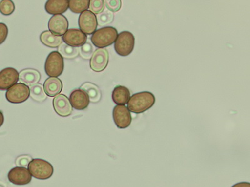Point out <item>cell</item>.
<instances>
[{"instance_id": "5b68a950", "label": "cell", "mask_w": 250, "mask_h": 187, "mask_svg": "<svg viewBox=\"0 0 250 187\" xmlns=\"http://www.w3.org/2000/svg\"><path fill=\"white\" fill-rule=\"evenodd\" d=\"M63 57L58 51H53L47 57L44 70L50 77H59L64 70Z\"/></svg>"}, {"instance_id": "1f68e13d", "label": "cell", "mask_w": 250, "mask_h": 187, "mask_svg": "<svg viewBox=\"0 0 250 187\" xmlns=\"http://www.w3.org/2000/svg\"><path fill=\"white\" fill-rule=\"evenodd\" d=\"M4 115L3 112L1 111H0V127H1V126L3 125L4 123Z\"/></svg>"}, {"instance_id": "8992f818", "label": "cell", "mask_w": 250, "mask_h": 187, "mask_svg": "<svg viewBox=\"0 0 250 187\" xmlns=\"http://www.w3.org/2000/svg\"><path fill=\"white\" fill-rule=\"evenodd\" d=\"M30 89L28 86L19 83L14 84L6 91V99L12 104H21L30 97Z\"/></svg>"}, {"instance_id": "484cf974", "label": "cell", "mask_w": 250, "mask_h": 187, "mask_svg": "<svg viewBox=\"0 0 250 187\" xmlns=\"http://www.w3.org/2000/svg\"><path fill=\"white\" fill-rule=\"evenodd\" d=\"M15 10L14 3L10 0H3L0 2V12L1 14L8 16L12 15Z\"/></svg>"}, {"instance_id": "83f0119b", "label": "cell", "mask_w": 250, "mask_h": 187, "mask_svg": "<svg viewBox=\"0 0 250 187\" xmlns=\"http://www.w3.org/2000/svg\"><path fill=\"white\" fill-rule=\"evenodd\" d=\"M80 54L84 59H91L93 54V47L89 42H86L80 48Z\"/></svg>"}, {"instance_id": "d4e9b609", "label": "cell", "mask_w": 250, "mask_h": 187, "mask_svg": "<svg viewBox=\"0 0 250 187\" xmlns=\"http://www.w3.org/2000/svg\"><path fill=\"white\" fill-rule=\"evenodd\" d=\"M97 18L98 24L100 26H105L112 23L114 20V15L113 12L106 10L100 13Z\"/></svg>"}, {"instance_id": "7a4b0ae2", "label": "cell", "mask_w": 250, "mask_h": 187, "mask_svg": "<svg viewBox=\"0 0 250 187\" xmlns=\"http://www.w3.org/2000/svg\"><path fill=\"white\" fill-rule=\"evenodd\" d=\"M117 29L113 26H106L96 30L91 37V42L99 48H104L115 43L118 37Z\"/></svg>"}, {"instance_id": "6da1fadb", "label": "cell", "mask_w": 250, "mask_h": 187, "mask_svg": "<svg viewBox=\"0 0 250 187\" xmlns=\"http://www.w3.org/2000/svg\"><path fill=\"white\" fill-rule=\"evenodd\" d=\"M155 102V97L152 93L139 92L131 96L128 102V108L131 112L140 114L152 107Z\"/></svg>"}, {"instance_id": "cb8c5ba5", "label": "cell", "mask_w": 250, "mask_h": 187, "mask_svg": "<svg viewBox=\"0 0 250 187\" xmlns=\"http://www.w3.org/2000/svg\"><path fill=\"white\" fill-rule=\"evenodd\" d=\"M60 55L63 58L68 59H75L79 55L78 49L73 46L68 45L66 43H62L59 47V51Z\"/></svg>"}, {"instance_id": "4fadbf2b", "label": "cell", "mask_w": 250, "mask_h": 187, "mask_svg": "<svg viewBox=\"0 0 250 187\" xmlns=\"http://www.w3.org/2000/svg\"><path fill=\"white\" fill-rule=\"evenodd\" d=\"M19 73L16 69L8 67L0 72V90H6L17 84Z\"/></svg>"}, {"instance_id": "9a60e30c", "label": "cell", "mask_w": 250, "mask_h": 187, "mask_svg": "<svg viewBox=\"0 0 250 187\" xmlns=\"http://www.w3.org/2000/svg\"><path fill=\"white\" fill-rule=\"evenodd\" d=\"M70 102L73 108L78 110H84L90 103L88 95L81 89H77L71 92Z\"/></svg>"}, {"instance_id": "4dcf8cb0", "label": "cell", "mask_w": 250, "mask_h": 187, "mask_svg": "<svg viewBox=\"0 0 250 187\" xmlns=\"http://www.w3.org/2000/svg\"><path fill=\"white\" fill-rule=\"evenodd\" d=\"M231 187H250V184L249 182H240V183L234 185Z\"/></svg>"}, {"instance_id": "d6986e66", "label": "cell", "mask_w": 250, "mask_h": 187, "mask_svg": "<svg viewBox=\"0 0 250 187\" xmlns=\"http://www.w3.org/2000/svg\"><path fill=\"white\" fill-rule=\"evenodd\" d=\"M130 97V92L128 88L118 85L114 88L112 99L117 105H125L128 104Z\"/></svg>"}, {"instance_id": "5bb4252c", "label": "cell", "mask_w": 250, "mask_h": 187, "mask_svg": "<svg viewBox=\"0 0 250 187\" xmlns=\"http://www.w3.org/2000/svg\"><path fill=\"white\" fill-rule=\"evenodd\" d=\"M62 39L68 45L77 48L86 43L87 35L78 29L71 28L67 31Z\"/></svg>"}, {"instance_id": "7402d4cb", "label": "cell", "mask_w": 250, "mask_h": 187, "mask_svg": "<svg viewBox=\"0 0 250 187\" xmlns=\"http://www.w3.org/2000/svg\"><path fill=\"white\" fill-rule=\"evenodd\" d=\"M30 97L32 100L37 102H43L47 99L46 95L44 92L43 86L42 84L37 83L31 86Z\"/></svg>"}, {"instance_id": "30bf717a", "label": "cell", "mask_w": 250, "mask_h": 187, "mask_svg": "<svg viewBox=\"0 0 250 187\" xmlns=\"http://www.w3.org/2000/svg\"><path fill=\"white\" fill-rule=\"evenodd\" d=\"M8 179L13 184L17 186H25L30 183L32 176L28 169L22 166H16L9 171Z\"/></svg>"}, {"instance_id": "8fae6325", "label": "cell", "mask_w": 250, "mask_h": 187, "mask_svg": "<svg viewBox=\"0 0 250 187\" xmlns=\"http://www.w3.org/2000/svg\"><path fill=\"white\" fill-rule=\"evenodd\" d=\"M68 20L62 15H53L48 21V28L50 32L56 36L64 35L68 31Z\"/></svg>"}, {"instance_id": "ba28073f", "label": "cell", "mask_w": 250, "mask_h": 187, "mask_svg": "<svg viewBox=\"0 0 250 187\" xmlns=\"http://www.w3.org/2000/svg\"><path fill=\"white\" fill-rule=\"evenodd\" d=\"M113 118L117 127L125 129L129 127L132 121L130 111L125 105H117L113 108Z\"/></svg>"}, {"instance_id": "603a6c76", "label": "cell", "mask_w": 250, "mask_h": 187, "mask_svg": "<svg viewBox=\"0 0 250 187\" xmlns=\"http://www.w3.org/2000/svg\"><path fill=\"white\" fill-rule=\"evenodd\" d=\"M90 0H71L69 1V8L75 13H82L88 10Z\"/></svg>"}, {"instance_id": "4316f807", "label": "cell", "mask_w": 250, "mask_h": 187, "mask_svg": "<svg viewBox=\"0 0 250 187\" xmlns=\"http://www.w3.org/2000/svg\"><path fill=\"white\" fill-rule=\"evenodd\" d=\"M91 12L95 15H98L104 12V0H91L90 6Z\"/></svg>"}, {"instance_id": "ac0fdd59", "label": "cell", "mask_w": 250, "mask_h": 187, "mask_svg": "<svg viewBox=\"0 0 250 187\" xmlns=\"http://www.w3.org/2000/svg\"><path fill=\"white\" fill-rule=\"evenodd\" d=\"M44 92L50 97H56L62 92V80L57 77L47 79L43 84Z\"/></svg>"}, {"instance_id": "44dd1931", "label": "cell", "mask_w": 250, "mask_h": 187, "mask_svg": "<svg viewBox=\"0 0 250 187\" xmlns=\"http://www.w3.org/2000/svg\"><path fill=\"white\" fill-rule=\"evenodd\" d=\"M42 43L48 47L58 48L62 44V38L56 36L50 31H44L42 32L40 37Z\"/></svg>"}, {"instance_id": "277c9868", "label": "cell", "mask_w": 250, "mask_h": 187, "mask_svg": "<svg viewBox=\"0 0 250 187\" xmlns=\"http://www.w3.org/2000/svg\"><path fill=\"white\" fill-rule=\"evenodd\" d=\"M135 38L132 33L124 31L118 35L115 42V50L122 57L128 56L135 47Z\"/></svg>"}, {"instance_id": "f1b7e54d", "label": "cell", "mask_w": 250, "mask_h": 187, "mask_svg": "<svg viewBox=\"0 0 250 187\" xmlns=\"http://www.w3.org/2000/svg\"><path fill=\"white\" fill-rule=\"evenodd\" d=\"M104 4L109 11L111 12H117L120 10L122 6L121 0H106Z\"/></svg>"}, {"instance_id": "f546056e", "label": "cell", "mask_w": 250, "mask_h": 187, "mask_svg": "<svg viewBox=\"0 0 250 187\" xmlns=\"http://www.w3.org/2000/svg\"><path fill=\"white\" fill-rule=\"evenodd\" d=\"M8 35V28L6 24L0 23V44L3 43Z\"/></svg>"}, {"instance_id": "2e32d148", "label": "cell", "mask_w": 250, "mask_h": 187, "mask_svg": "<svg viewBox=\"0 0 250 187\" xmlns=\"http://www.w3.org/2000/svg\"><path fill=\"white\" fill-rule=\"evenodd\" d=\"M40 79H41V74L35 69H24L19 73L20 82L27 86H32L39 83Z\"/></svg>"}, {"instance_id": "7c38bea8", "label": "cell", "mask_w": 250, "mask_h": 187, "mask_svg": "<svg viewBox=\"0 0 250 187\" xmlns=\"http://www.w3.org/2000/svg\"><path fill=\"white\" fill-rule=\"evenodd\" d=\"M53 105L55 112L60 117H68L73 112V106L70 99L63 94L56 96L53 100Z\"/></svg>"}, {"instance_id": "52a82bcc", "label": "cell", "mask_w": 250, "mask_h": 187, "mask_svg": "<svg viewBox=\"0 0 250 187\" xmlns=\"http://www.w3.org/2000/svg\"><path fill=\"white\" fill-rule=\"evenodd\" d=\"M78 25L80 30L86 35H91L97 30V18L90 10H86L78 18Z\"/></svg>"}, {"instance_id": "e0dca14e", "label": "cell", "mask_w": 250, "mask_h": 187, "mask_svg": "<svg viewBox=\"0 0 250 187\" xmlns=\"http://www.w3.org/2000/svg\"><path fill=\"white\" fill-rule=\"evenodd\" d=\"M69 8L68 0H49L45 4V10L49 14L62 15Z\"/></svg>"}, {"instance_id": "ffe728a7", "label": "cell", "mask_w": 250, "mask_h": 187, "mask_svg": "<svg viewBox=\"0 0 250 187\" xmlns=\"http://www.w3.org/2000/svg\"><path fill=\"white\" fill-rule=\"evenodd\" d=\"M80 89L88 95L91 103H98L102 99L101 91L97 84L91 83V82H86L80 86Z\"/></svg>"}, {"instance_id": "9c48e42d", "label": "cell", "mask_w": 250, "mask_h": 187, "mask_svg": "<svg viewBox=\"0 0 250 187\" xmlns=\"http://www.w3.org/2000/svg\"><path fill=\"white\" fill-rule=\"evenodd\" d=\"M109 53L106 48H98L93 53L90 61L91 70L95 72H101L108 66Z\"/></svg>"}, {"instance_id": "3957f363", "label": "cell", "mask_w": 250, "mask_h": 187, "mask_svg": "<svg viewBox=\"0 0 250 187\" xmlns=\"http://www.w3.org/2000/svg\"><path fill=\"white\" fill-rule=\"evenodd\" d=\"M28 170L35 179L47 180L50 179L54 173V168L50 162L41 159L31 160L29 163Z\"/></svg>"}]
</instances>
